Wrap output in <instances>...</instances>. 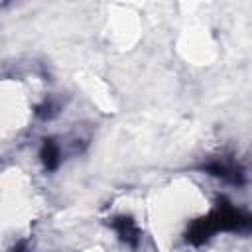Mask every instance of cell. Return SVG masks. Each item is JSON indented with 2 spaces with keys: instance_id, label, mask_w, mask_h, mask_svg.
I'll list each match as a JSON object with an SVG mask.
<instances>
[{
  "instance_id": "obj_2",
  "label": "cell",
  "mask_w": 252,
  "mask_h": 252,
  "mask_svg": "<svg viewBox=\"0 0 252 252\" xmlns=\"http://www.w3.org/2000/svg\"><path fill=\"white\" fill-rule=\"evenodd\" d=\"M43 161H45V165L47 167H55L57 163H59V148L53 144V142H45L43 144Z\"/></svg>"
},
{
  "instance_id": "obj_1",
  "label": "cell",
  "mask_w": 252,
  "mask_h": 252,
  "mask_svg": "<svg viewBox=\"0 0 252 252\" xmlns=\"http://www.w3.org/2000/svg\"><path fill=\"white\" fill-rule=\"evenodd\" d=\"M116 228H118V232H120V236L126 240V242H136L138 240V230H136V226H134V222L130 220V219H120L118 222H116Z\"/></svg>"
}]
</instances>
